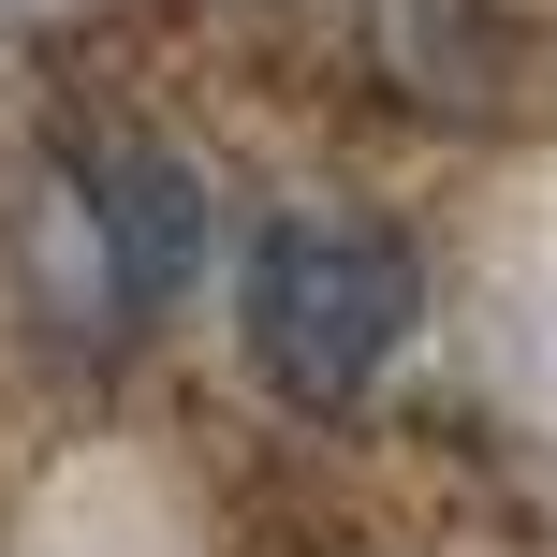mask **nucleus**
<instances>
[{
	"mask_svg": "<svg viewBox=\"0 0 557 557\" xmlns=\"http://www.w3.org/2000/svg\"><path fill=\"white\" fill-rule=\"evenodd\" d=\"M235 323H250L264 396L352 411V396L396 367V337H411V250H396V221H367V206H278L250 235Z\"/></svg>",
	"mask_w": 557,
	"mask_h": 557,
	"instance_id": "obj_1",
	"label": "nucleus"
},
{
	"mask_svg": "<svg viewBox=\"0 0 557 557\" xmlns=\"http://www.w3.org/2000/svg\"><path fill=\"white\" fill-rule=\"evenodd\" d=\"M74 221H88V250H103L117 264V294H176V264H191L206 250V206H191V176H176V162H133V147H88V162H74Z\"/></svg>",
	"mask_w": 557,
	"mask_h": 557,
	"instance_id": "obj_2",
	"label": "nucleus"
},
{
	"mask_svg": "<svg viewBox=\"0 0 557 557\" xmlns=\"http://www.w3.org/2000/svg\"><path fill=\"white\" fill-rule=\"evenodd\" d=\"M441 15H484V0H441ZM382 74L411 88V103H441V88H455V103H470V74H455V59H441V29H411V45H382Z\"/></svg>",
	"mask_w": 557,
	"mask_h": 557,
	"instance_id": "obj_3",
	"label": "nucleus"
}]
</instances>
